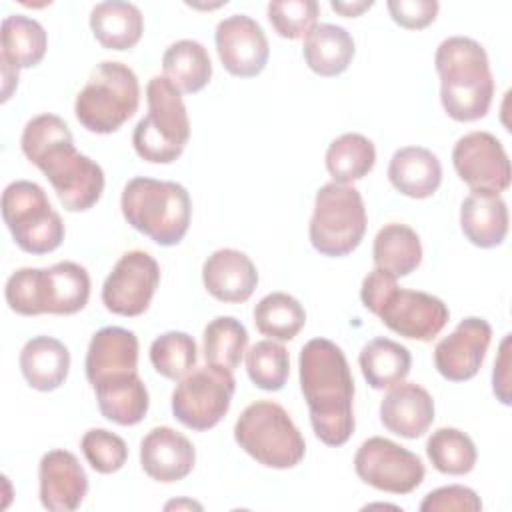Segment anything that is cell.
I'll list each match as a JSON object with an SVG mask.
<instances>
[{
  "mask_svg": "<svg viewBox=\"0 0 512 512\" xmlns=\"http://www.w3.org/2000/svg\"><path fill=\"white\" fill-rule=\"evenodd\" d=\"M24 156L48 178L68 212L90 210L104 192L98 162L80 154L68 124L56 114H40L26 122L20 138Z\"/></svg>",
  "mask_w": 512,
  "mask_h": 512,
  "instance_id": "cell-1",
  "label": "cell"
},
{
  "mask_svg": "<svg viewBox=\"0 0 512 512\" xmlns=\"http://www.w3.org/2000/svg\"><path fill=\"white\" fill-rule=\"evenodd\" d=\"M298 372L316 438L326 446L346 444L356 420L354 378L344 352L328 338H312L300 350Z\"/></svg>",
  "mask_w": 512,
  "mask_h": 512,
  "instance_id": "cell-2",
  "label": "cell"
},
{
  "mask_svg": "<svg viewBox=\"0 0 512 512\" xmlns=\"http://www.w3.org/2000/svg\"><path fill=\"white\" fill-rule=\"evenodd\" d=\"M434 66L440 76V100L452 120L474 122L488 114L494 76L480 42L466 36L442 40L434 54Z\"/></svg>",
  "mask_w": 512,
  "mask_h": 512,
  "instance_id": "cell-3",
  "label": "cell"
},
{
  "mask_svg": "<svg viewBox=\"0 0 512 512\" xmlns=\"http://www.w3.org/2000/svg\"><path fill=\"white\" fill-rule=\"evenodd\" d=\"M360 300L386 328L410 340L430 342L450 318L448 306L440 298L400 288L396 276L382 268H374L362 280Z\"/></svg>",
  "mask_w": 512,
  "mask_h": 512,
  "instance_id": "cell-4",
  "label": "cell"
},
{
  "mask_svg": "<svg viewBox=\"0 0 512 512\" xmlns=\"http://www.w3.org/2000/svg\"><path fill=\"white\" fill-rule=\"evenodd\" d=\"M120 208L126 222L158 246H176L190 228V194L172 180L132 178L122 190Z\"/></svg>",
  "mask_w": 512,
  "mask_h": 512,
  "instance_id": "cell-5",
  "label": "cell"
},
{
  "mask_svg": "<svg viewBox=\"0 0 512 512\" xmlns=\"http://www.w3.org/2000/svg\"><path fill=\"white\" fill-rule=\"evenodd\" d=\"M10 310L22 316L76 314L90 298V276L84 266L64 260L50 268H20L4 288Z\"/></svg>",
  "mask_w": 512,
  "mask_h": 512,
  "instance_id": "cell-6",
  "label": "cell"
},
{
  "mask_svg": "<svg viewBox=\"0 0 512 512\" xmlns=\"http://www.w3.org/2000/svg\"><path fill=\"white\" fill-rule=\"evenodd\" d=\"M148 114L136 124L132 146L152 164L178 160L190 140V120L180 90L164 76H154L146 86Z\"/></svg>",
  "mask_w": 512,
  "mask_h": 512,
  "instance_id": "cell-7",
  "label": "cell"
},
{
  "mask_svg": "<svg viewBox=\"0 0 512 512\" xmlns=\"http://www.w3.org/2000/svg\"><path fill=\"white\" fill-rule=\"evenodd\" d=\"M236 444L258 464L294 468L306 452V442L290 414L272 400H256L242 410L234 424Z\"/></svg>",
  "mask_w": 512,
  "mask_h": 512,
  "instance_id": "cell-8",
  "label": "cell"
},
{
  "mask_svg": "<svg viewBox=\"0 0 512 512\" xmlns=\"http://www.w3.org/2000/svg\"><path fill=\"white\" fill-rule=\"evenodd\" d=\"M138 104L140 84L134 70L122 62L104 60L78 92L74 114L88 132L112 134L136 114Z\"/></svg>",
  "mask_w": 512,
  "mask_h": 512,
  "instance_id": "cell-9",
  "label": "cell"
},
{
  "mask_svg": "<svg viewBox=\"0 0 512 512\" xmlns=\"http://www.w3.org/2000/svg\"><path fill=\"white\" fill-rule=\"evenodd\" d=\"M366 232V208L362 194L350 184H324L314 198L310 218L312 246L332 258L354 252Z\"/></svg>",
  "mask_w": 512,
  "mask_h": 512,
  "instance_id": "cell-10",
  "label": "cell"
},
{
  "mask_svg": "<svg viewBox=\"0 0 512 512\" xmlns=\"http://www.w3.org/2000/svg\"><path fill=\"white\" fill-rule=\"evenodd\" d=\"M2 218L16 246L28 254H48L64 240V222L42 186L30 180L10 182L2 192Z\"/></svg>",
  "mask_w": 512,
  "mask_h": 512,
  "instance_id": "cell-11",
  "label": "cell"
},
{
  "mask_svg": "<svg viewBox=\"0 0 512 512\" xmlns=\"http://www.w3.org/2000/svg\"><path fill=\"white\" fill-rule=\"evenodd\" d=\"M234 392L232 370L214 364L194 368L172 392V414L190 430H210L228 414Z\"/></svg>",
  "mask_w": 512,
  "mask_h": 512,
  "instance_id": "cell-12",
  "label": "cell"
},
{
  "mask_svg": "<svg viewBox=\"0 0 512 512\" xmlns=\"http://www.w3.org/2000/svg\"><path fill=\"white\" fill-rule=\"evenodd\" d=\"M354 470L364 484L390 494H410L426 474L414 452L382 436H372L360 444L354 454Z\"/></svg>",
  "mask_w": 512,
  "mask_h": 512,
  "instance_id": "cell-13",
  "label": "cell"
},
{
  "mask_svg": "<svg viewBox=\"0 0 512 512\" xmlns=\"http://www.w3.org/2000/svg\"><path fill=\"white\" fill-rule=\"evenodd\" d=\"M160 284V266L144 250H130L120 256L102 286L106 310L118 316H140L148 310Z\"/></svg>",
  "mask_w": 512,
  "mask_h": 512,
  "instance_id": "cell-14",
  "label": "cell"
},
{
  "mask_svg": "<svg viewBox=\"0 0 512 512\" xmlns=\"http://www.w3.org/2000/svg\"><path fill=\"white\" fill-rule=\"evenodd\" d=\"M452 164L470 190L504 192L510 186V160L502 142L490 132H470L452 150Z\"/></svg>",
  "mask_w": 512,
  "mask_h": 512,
  "instance_id": "cell-15",
  "label": "cell"
},
{
  "mask_svg": "<svg viewBox=\"0 0 512 512\" xmlns=\"http://www.w3.org/2000/svg\"><path fill=\"white\" fill-rule=\"evenodd\" d=\"M214 42L222 66L232 76L254 78L266 68L270 46L262 26L254 18L232 14L220 20Z\"/></svg>",
  "mask_w": 512,
  "mask_h": 512,
  "instance_id": "cell-16",
  "label": "cell"
},
{
  "mask_svg": "<svg viewBox=\"0 0 512 512\" xmlns=\"http://www.w3.org/2000/svg\"><path fill=\"white\" fill-rule=\"evenodd\" d=\"M492 340V326L478 316L464 318L434 348V366L450 382L474 378L486 358Z\"/></svg>",
  "mask_w": 512,
  "mask_h": 512,
  "instance_id": "cell-17",
  "label": "cell"
},
{
  "mask_svg": "<svg viewBox=\"0 0 512 512\" xmlns=\"http://www.w3.org/2000/svg\"><path fill=\"white\" fill-rule=\"evenodd\" d=\"M38 480L40 502L52 512L76 510L88 492V476L78 458L68 450L46 452L40 458Z\"/></svg>",
  "mask_w": 512,
  "mask_h": 512,
  "instance_id": "cell-18",
  "label": "cell"
},
{
  "mask_svg": "<svg viewBox=\"0 0 512 512\" xmlns=\"http://www.w3.org/2000/svg\"><path fill=\"white\" fill-rule=\"evenodd\" d=\"M140 464L152 480L172 484L194 470L196 450L184 434L170 426H156L140 442Z\"/></svg>",
  "mask_w": 512,
  "mask_h": 512,
  "instance_id": "cell-19",
  "label": "cell"
},
{
  "mask_svg": "<svg viewBox=\"0 0 512 512\" xmlns=\"http://www.w3.org/2000/svg\"><path fill=\"white\" fill-rule=\"evenodd\" d=\"M202 282L208 294L216 300L240 304L254 294L258 286V272L244 252L220 248L206 258L202 266Z\"/></svg>",
  "mask_w": 512,
  "mask_h": 512,
  "instance_id": "cell-20",
  "label": "cell"
},
{
  "mask_svg": "<svg viewBox=\"0 0 512 512\" xmlns=\"http://www.w3.org/2000/svg\"><path fill=\"white\" fill-rule=\"evenodd\" d=\"M384 428L402 438H420L434 422V400L416 382H398L380 402Z\"/></svg>",
  "mask_w": 512,
  "mask_h": 512,
  "instance_id": "cell-21",
  "label": "cell"
},
{
  "mask_svg": "<svg viewBox=\"0 0 512 512\" xmlns=\"http://www.w3.org/2000/svg\"><path fill=\"white\" fill-rule=\"evenodd\" d=\"M460 228L478 248H494L508 234V206L498 192L472 190L460 206Z\"/></svg>",
  "mask_w": 512,
  "mask_h": 512,
  "instance_id": "cell-22",
  "label": "cell"
},
{
  "mask_svg": "<svg viewBox=\"0 0 512 512\" xmlns=\"http://www.w3.org/2000/svg\"><path fill=\"white\" fill-rule=\"evenodd\" d=\"M138 370V338L132 330L120 326L100 328L86 352V378L90 386L118 372Z\"/></svg>",
  "mask_w": 512,
  "mask_h": 512,
  "instance_id": "cell-23",
  "label": "cell"
},
{
  "mask_svg": "<svg viewBox=\"0 0 512 512\" xmlns=\"http://www.w3.org/2000/svg\"><path fill=\"white\" fill-rule=\"evenodd\" d=\"M102 416L120 426L142 422L148 412L150 398L142 378L136 372H118L102 378L94 386Z\"/></svg>",
  "mask_w": 512,
  "mask_h": 512,
  "instance_id": "cell-24",
  "label": "cell"
},
{
  "mask_svg": "<svg viewBox=\"0 0 512 512\" xmlns=\"http://www.w3.org/2000/svg\"><path fill=\"white\" fill-rule=\"evenodd\" d=\"M388 180L408 198H430L442 184V164L424 146H404L390 158Z\"/></svg>",
  "mask_w": 512,
  "mask_h": 512,
  "instance_id": "cell-25",
  "label": "cell"
},
{
  "mask_svg": "<svg viewBox=\"0 0 512 512\" xmlns=\"http://www.w3.org/2000/svg\"><path fill=\"white\" fill-rule=\"evenodd\" d=\"M20 370L30 388L52 392L68 378L70 352L58 338L34 336L20 350Z\"/></svg>",
  "mask_w": 512,
  "mask_h": 512,
  "instance_id": "cell-26",
  "label": "cell"
},
{
  "mask_svg": "<svg viewBox=\"0 0 512 512\" xmlns=\"http://www.w3.org/2000/svg\"><path fill=\"white\" fill-rule=\"evenodd\" d=\"M90 28L100 46L118 52L130 50L142 38L144 16L132 2L108 0L92 8Z\"/></svg>",
  "mask_w": 512,
  "mask_h": 512,
  "instance_id": "cell-27",
  "label": "cell"
},
{
  "mask_svg": "<svg viewBox=\"0 0 512 512\" xmlns=\"http://www.w3.org/2000/svg\"><path fill=\"white\" fill-rule=\"evenodd\" d=\"M356 46L350 32L336 24H316L304 36V60L312 72L330 78L348 70Z\"/></svg>",
  "mask_w": 512,
  "mask_h": 512,
  "instance_id": "cell-28",
  "label": "cell"
},
{
  "mask_svg": "<svg viewBox=\"0 0 512 512\" xmlns=\"http://www.w3.org/2000/svg\"><path fill=\"white\" fill-rule=\"evenodd\" d=\"M164 78L180 92H200L212 78V60L208 50L196 40H178L170 44L162 56Z\"/></svg>",
  "mask_w": 512,
  "mask_h": 512,
  "instance_id": "cell-29",
  "label": "cell"
},
{
  "mask_svg": "<svg viewBox=\"0 0 512 512\" xmlns=\"http://www.w3.org/2000/svg\"><path fill=\"white\" fill-rule=\"evenodd\" d=\"M358 364L368 386L374 390H384L408 376L412 356L400 342L390 338H374L360 350Z\"/></svg>",
  "mask_w": 512,
  "mask_h": 512,
  "instance_id": "cell-30",
  "label": "cell"
},
{
  "mask_svg": "<svg viewBox=\"0 0 512 512\" xmlns=\"http://www.w3.org/2000/svg\"><path fill=\"white\" fill-rule=\"evenodd\" d=\"M372 256L376 268H382L396 278L408 276L422 262L420 236L406 224H386L374 238Z\"/></svg>",
  "mask_w": 512,
  "mask_h": 512,
  "instance_id": "cell-31",
  "label": "cell"
},
{
  "mask_svg": "<svg viewBox=\"0 0 512 512\" xmlns=\"http://www.w3.org/2000/svg\"><path fill=\"white\" fill-rule=\"evenodd\" d=\"M48 48V36L40 22L22 14H10L2 20L0 62L14 68H32L42 62Z\"/></svg>",
  "mask_w": 512,
  "mask_h": 512,
  "instance_id": "cell-32",
  "label": "cell"
},
{
  "mask_svg": "<svg viewBox=\"0 0 512 512\" xmlns=\"http://www.w3.org/2000/svg\"><path fill=\"white\" fill-rule=\"evenodd\" d=\"M376 162L374 142L358 132H346L330 142L326 170L338 184H352L364 178Z\"/></svg>",
  "mask_w": 512,
  "mask_h": 512,
  "instance_id": "cell-33",
  "label": "cell"
},
{
  "mask_svg": "<svg viewBox=\"0 0 512 512\" xmlns=\"http://www.w3.org/2000/svg\"><path fill=\"white\" fill-rule=\"evenodd\" d=\"M254 324L262 336L286 342L296 338L304 328L306 312L294 296L272 292L254 306Z\"/></svg>",
  "mask_w": 512,
  "mask_h": 512,
  "instance_id": "cell-34",
  "label": "cell"
},
{
  "mask_svg": "<svg viewBox=\"0 0 512 512\" xmlns=\"http://www.w3.org/2000/svg\"><path fill=\"white\" fill-rule=\"evenodd\" d=\"M248 332L244 324L232 316L210 320L202 336V352L208 364L234 370L246 352Z\"/></svg>",
  "mask_w": 512,
  "mask_h": 512,
  "instance_id": "cell-35",
  "label": "cell"
},
{
  "mask_svg": "<svg viewBox=\"0 0 512 512\" xmlns=\"http://www.w3.org/2000/svg\"><path fill=\"white\" fill-rule=\"evenodd\" d=\"M426 454L432 466L450 476L472 472L478 452L472 438L458 428H438L426 442Z\"/></svg>",
  "mask_w": 512,
  "mask_h": 512,
  "instance_id": "cell-36",
  "label": "cell"
},
{
  "mask_svg": "<svg viewBox=\"0 0 512 512\" xmlns=\"http://www.w3.org/2000/svg\"><path fill=\"white\" fill-rule=\"evenodd\" d=\"M198 360V346L194 338L180 330H168L150 344V362L154 370L168 378H184Z\"/></svg>",
  "mask_w": 512,
  "mask_h": 512,
  "instance_id": "cell-37",
  "label": "cell"
},
{
  "mask_svg": "<svg viewBox=\"0 0 512 512\" xmlns=\"http://www.w3.org/2000/svg\"><path fill=\"white\" fill-rule=\"evenodd\" d=\"M246 370L256 388L282 390L290 374V354L280 342L260 340L246 352Z\"/></svg>",
  "mask_w": 512,
  "mask_h": 512,
  "instance_id": "cell-38",
  "label": "cell"
},
{
  "mask_svg": "<svg viewBox=\"0 0 512 512\" xmlns=\"http://www.w3.org/2000/svg\"><path fill=\"white\" fill-rule=\"evenodd\" d=\"M320 14L314 0H274L268 4V20L278 36L296 40L306 36Z\"/></svg>",
  "mask_w": 512,
  "mask_h": 512,
  "instance_id": "cell-39",
  "label": "cell"
},
{
  "mask_svg": "<svg viewBox=\"0 0 512 512\" xmlns=\"http://www.w3.org/2000/svg\"><path fill=\"white\" fill-rule=\"evenodd\" d=\"M80 448L88 464L100 474L118 472L128 460L126 442L118 434L104 428L88 430L80 440Z\"/></svg>",
  "mask_w": 512,
  "mask_h": 512,
  "instance_id": "cell-40",
  "label": "cell"
},
{
  "mask_svg": "<svg viewBox=\"0 0 512 512\" xmlns=\"http://www.w3.org/2000/svg\"><path fill=\"white\" fill-rule=\"evenodd\" d=\"M422 512H478L482 510V500L480 496L460 484L452 486H442L424 496L420 502Z\"/></svg>",
  "mask_w": 512,
  "mask_h": 512,
  "instance_id": "cell-41",
  "label": "cell"
},
{
  "mask_svg": "<svg viewBox=\"0 0 512 512\" xmlns=\"http://www.w3.org/2000/svg\"><path fill=\"white\" fill-rule=\"evenodd\" d=\"M386 8L396 24L408 30H422L436 20V0H388Z\"/></svg>",
  "mask_w": 512,
  "mask_h": 512,
  "instance_id": "cell-42",
  "label": "cell"
},
{
  "mask_svg": "<svg viewBox=\"0 0 512 512\" xmlns=\"http://www.w3.org/2000/svg\"><path fill=\"white\" fill-rule=\"evenodd\" d=\"M492 390L502 404H510V334L500 344V354L492 370Z\"/></svg>",
  "mask_w": 512,
  "mask_h": 512,
  "instance_id": "cell-43",
  "label": "cell"
},
{
  "mask_svg": "<svg viewBox=\"0 0 512 512\" xmlns=\"http://www.w3.org/2000/svg\"><path fill=\"white\" fill-rule=\"evenodd\" d=\"M374 2H330L332 10H336L338 14L346 16V18H356L360 16L364 10L372 8Z\"/></svg>",
  "mask_w": 512,
  "mask_h": 512,
  "instance_id": "cell-44",
  "label": "cell"
},
{
  "mask_svg": "<svg viewBox=\"0 0 512 512\" xmlns=\"http://www.w3.org/2000/svg\"><path fill=\"white\" fill-rule=\"evenodd\" d=\"M164 508H166V510H172V508H176V510H180V508H196V510H202V504H198V502H194V500H172V502H168Z\"/></svg>",
  "mask_w": 512,
  "mask_h": 512,
  "instance_id": "cell-45",
  "label": "cell"
}]
</instances>
